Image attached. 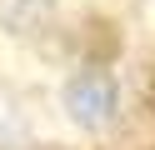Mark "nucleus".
I'll return each mask as SVG.
<instances>
[{"mask_svg":"<svg viewBox=\"0 0 155 150\" xmlns=\"http://www.w3.org/2000/svg\"><path fill=\"white\" fill-rule=\"evenodd\" d=\"M115 105H120V90H115V75L110 70H80V75H70V85H65V110H70V120L80 130H105L115 120Z\"/></svg>","mask_w":155,"mask_h":150,"instance_id":"nucleus-1","label":"nucleus"},{"mask_svg":"<svg viewBox=\"0 0 155 150\" xmlns=\"http://www.w3.org/2000/svg\"><path fill=\"white\" fill-rule=\"evenodd\" d=\"M50 15H55V0H0V20L15 35H35Z\"/></svg>","mask_w":155,"mask_h":150,"instance_id":"nucleus-2","label":"nucleus"},{"mask_svg":"<svg viewBox=\"0 0 155 150\" xmlns=\"http://www.w3.org/2000/svg\"><path fill=\"white\" fill-rule=\"evenodd\" d=\"M145 100H150V110H155V70L145 75Z\"/></svg>","mask_w":155,"mask_h":150,"instance_id":"nucleus-3","label":"nucleus"},{"mask_svg":"<svg viewBox=\"0 0 155 150\" xmlns=\"http://www.w3.org/2000/svg\"><path fill=\"white\" fill-rule=\"evenodd\" d=\"M35 150H65V145H35Z\"/></svg>","mask_w":155,"mask_h":150,"instance_id":"nucleus-4","label":"nucleus"}]
</instances>
